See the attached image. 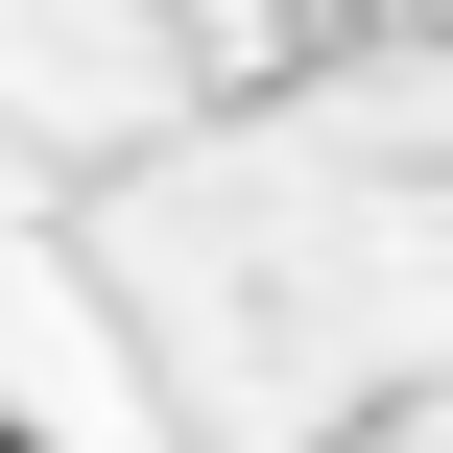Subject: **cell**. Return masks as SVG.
<instances>
[{"instance_id": "obj_1", "label": "cell", "mask_w": 453, "mask_h": 453, "mask_svg": "<svg viewBox=\"0 0 453 453\" xmlns=\"http://www.w3.org/2000/svg\"><path fill=\"white\" fill-rule=\"evenodd\" d=\"M0 453H48V430H24V406H0Z\"/></svg>"}]
</instances>
